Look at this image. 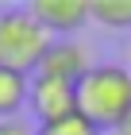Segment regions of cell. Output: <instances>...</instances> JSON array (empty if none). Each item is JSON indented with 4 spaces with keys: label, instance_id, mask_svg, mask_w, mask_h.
I'll list each match as a JSON object with an SVG mask.
<instances>
[{
    "label": "cell",
    "instance_id": "cell-1",
    "mask_svg": "<svg viewBox=\"0 0 131 135\" xmlns=\"http://www.w3.org/2000/svg\"><path fill=\"white\" fill-rule=\"evenodd\" d=\"M127 112H131V70L127 66L100 62L77 81V116L89 120L96 131H116V124Z\"/></svg>",
    "mask_w": 131,
    "mask_h": 135
},
{
    "label": "cell",
    "instance_id": "cell-2",
    "mask_svg": "<svg viewBox=\"0 0 131 135\" xmlns=\"http://www.w3.org/2000/svg\"><path fill=\"white\" fill-rule=\"evenodd\" d=\"M50 42H54V35L27 8H4L0 12V66L4 70L27 73V77L39 73Z\"/></svg>",
    "mask_w": 131,
    "mask_h": 135
},
{
    "label": "cell",
    "instance_id": "cell-3",
    "mask_svg": "<svg viewBox=\"0 0 131 135\" xmlns=\"http://www.w3.org/2000/svg\"><path fill=\"white\" fill-rule=\"evenodd\" d=\"M27 112L35 116V124H58L66 116H77V85L58 81V77H31V93H27Z\"/></svg>",
    "mask_w": 131,
    "mask_h": 135
},
{
    "label": "cell",
    "instance_id": "cell-4",
    "mask_svg": "<svg viewBox=\"0 0 131 135\" xmlns=\"http://www.w3.org/2000/svg\"><path fill=\"white\" fill-rule=\"evenodd\" d=\"M93 66L96 62L89 58V46H81V42H73V39H54L50 50H46V58H42V66H39V73L42 77H58V81L77 85Z\"/></svg>",
    "mask_w": 131,
    "mask_h": 135
},
{
    "label": "cell",
    "instance_id": "cell-5",
    "mask_svg": "<svg viewBox=\"0 0 131 135\" xmlns=\"http://www.w3.org/2000/svg\"><path fill=\"white\" fill-rule=\"evenodd\" d=\"M27 12L50 35H62V39H70L81 23H89V0H31Z\"/></svg>",
    "mask_w": 131,
    "mask_h": 135
},
{
    "label": "cell",
    "instance_id": "cell-6",
    "mask_svg": "<svg viewBox=\"0 0 131 135\" xmlns=\"http://www.w3.org/2000/svg\"><path fill=\"white\" fill-rule=\"evenodd\" d=\"M27 93H31V77L16 70L0 66V120H16L27 108Z\"/></svg>",
    "mask_w": 131,
    "mask_h": 135
},
{
    "label": "cell",
    "instance_id": "cell-7",
    "mask_svg": "<svg viewBox=\"0 0 131 135\" xmlns=\"http://www.w3.org/2000/svg\"><path fill=\"white\" fill-rule=\"evenodd\" d=\"M89 20L116 31H131V0H89Z\"/></svg>",
    "mask_w": 131,
    "mask_h": 135
},
{
    "label": "cell",
    "instance_id": "cell-8",
    "mask_svg": "<svg viewBox=\"0 0 131 135\" xmlns=\"http://www.w3.org/2000/svg\"><path fill=\"white\" fill-rule=\"evenodd\" d=\"M39 135H104V131H96V127H93L89 120H81V116H66L58 124L39 127Z\"/></svg>",
    "mask_w": 131,
    "mask_h": 135
},
{
    "label": "cell",
    "instance_id": "cell-9",
    "mask_svg": "<svg viewBox=\"0 0 131 135\" xmlns=\"http://www.w3.org/2000/svg\"><path fill=\"white\" fill-rule=\"evenodd\" d=\"M0 135H39V124H35V120H27V116L0 120Z\"/></svg>",
    "mask_w": 131,
    "mask_h": 135
},
{
    "label": "cell",
    "instance_id": "cell-10",
    "mask_svg": "<svg viewBox=\"0 0 131 135\" xmlns=\"http://www.w3.org/2000/svg\"><path fill=\"white\" fill-rule=\"evenodd\" d=\"M116 135H131V112H127V116H123L120 124H116Z\"/></svg>",
    "mask_w": 131,
    "mask_h": 135
},
{
    "label": "cell",
    "instance_id": "cell-11",
    "mask_svg": "<svg viewBox=\"0 0 131 135\" xmlns=\"http://www.w3.org/2000/svg\"><path fill=\"white\" fill-rule=\"evenodd\" d=\"M127 70H131V39H127Z\"/></svg>",
    "mask_w": 131,
    "mask_h": 135
}]
</instances>
